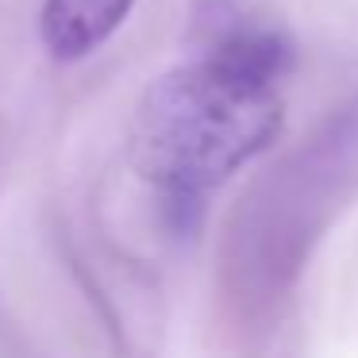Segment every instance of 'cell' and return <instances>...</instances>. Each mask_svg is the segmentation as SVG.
<instances>
[{
	"label": "cell",
	"instance_id": "1",
	"mask_svg": "<svg viewBox=\"0 0 358 358\" xmlns=\"http://www.w3.org/2000/svg\"><path fill=\"white\" fill-rule=\"evenodd\" d=\"M281 127L273 85L212 58L150 85L135 116L131 150L178 216H196L212 185L270 147Z\"/></svg>",
	"mask_w": 358,
	"mask_h": 358
},
{
	"label": "cell",
	"instance_id": "2",
	"mask_svg": "<svg viewBox=\"0 0 358 358\" xmlns=\"http://www.w3.org/2000/svg\"><path fill=\"white\" fill-rule=\"evenodd\" d=\"M135 0H47L43 4V43L50 58L78 62L93 55L127 20Z\"/></svg>",
	"mask_w": 358,
	"mask_h": 358
}]
</instances>
